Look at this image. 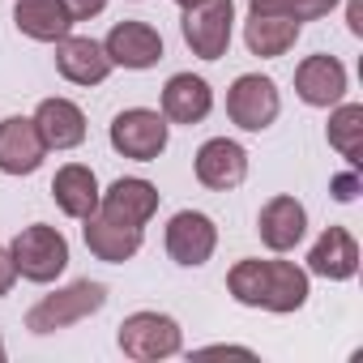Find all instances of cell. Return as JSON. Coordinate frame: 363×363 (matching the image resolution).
<instances>
[{
  "instance_id": "1",
  "label": "cell",
  "mask_w": 363,
  "mask_h": 363,
  "mask_svg": "<svg viewBox=\"0 0 363 363\" xmlns=\"http://www.w3.org/2000/svg\"><path fill=\"white\" fill-rule=\"evenodd\" d=\"M227 291L244 308H265V312H299L308 303V269L295 261H235L227 274Z\"/></svg>"
},
{
  "instance_id": "2",
  "label": "cell",
  "mask_w": 363,
  "mask_h": 363,
  "mask_svg": "<svg viewBox=\"0 0 363 363\" xmlns=\"http://www.w3.org/2000/svg\"><path fill=\"white\" fill-rule=\"evenodd\" d=\"M9 257H13L18 278L43 286V282H56L65 274V265H69V240L56 227H48V223H30V227H22L13 235Z\"/></svg>"
},
{
  "instance_id": "3",
  "label": "cell",
  "mask_w": 363,
  "mask_h": 363,
  "mask_svg": "<svg viewBox=\"0 0 363 363\" xmlns=\"http://www.w3.org/2000/svg\"><path fill=\"white\" fill-rule=\"evenodd\" d=\"M107 303V286L103 282H90V278H77L52 295H43L30 312H26V329L30 333H56V329H69L86 316H94L99 308Z\"/></svg>"
},
{
  "instance_id": "4",
  "label": "cell",
  "mask_w": 363,
  "mask_h": 363,
  "mask_svg": "<svg viewBox=\"0 0 363 363\" xmlns=\"http://www.w3.org/2000/svg\"><path fill=\"white\" fill-rule=\"evenodd\" d=\"M231 22H235V0H193L184 5V43L201 60H223L231 48Z\"/></svg>"
},
{
  "instance_id": "5",
  "label": "cell",
  "mask_w": 363,
  "mask_h": 363,
  "mask_svg": "<svg viewBox=\"0 0 363 363\" xmlns=\"http://www.w3.org/2000/svg\"><path fill=\"white\" fill-rule=\"evenodd\" d=\"M120 350L137 363H154V359H167V354H179L184 346V333L179 325L167 316V312H133L120 320V333H116Z\"/></svg>"
},
{
  "instance_id": "6",
  "label": "cell",
  "mask_w": 363,
  "mask_h": 363,
  "mask_svg": "<svg viewBox=\"0 0 363 363\" xmlns=\"http://www.w3.org/2000/svg\"><path fill=\"white\" fill-rule=\"evenodd\" d=\"M167 116L150 111V107H128L111 120L107 137H111V150L124 154V158H137V162H154L162 150H167Z\"/></svg>"
},
{
  "instance_id": "7",
  "label": "cell",
  "mask_w": 363,
  "mask_h": 363,
  "mask_svg": "<svg viewBox=\"0 0 363 363\" xmlns=\"http://www.w3.org/2000/svg\"><path fill=\"white\" fill-rule=\"evenodd\" d=\"M282 111V99H278V86L261 73H244L231 82L227 90V116L231 124H240L244 133H265Z\"/></svg>"
},
{
  "instance_id": "8",
  "label": "cell",
  "mask_w": 363,
  "mask_h": 363,
  "mask_svg": "<svg viewBox=\"0 0 363 363\" xmlns=\"http://www.w3.org/2000/svg\"><path fill=\"white\" fill-rule=\"evenodd\" d=\"M218 248V227L214 218L197 214V210H179L171 223H167V257L175 265H184V269H197L214 257Z\"/></svg>"
},
{
  "instance_id": "9",
  "label": "cell",
  "mask_w": 363,
  "mask_h": 363,
  "mask_svg": "<svg viewBox=\"0 0 363 363\" xmlns=\"http://www.w3.org/2000/svg\"><path fill=\"white\" fill-rule=\"evenodd\" d=\"M197 179L214 193H231L248 179V150L240 141H227V137H210L201 150H197Z\"/></svg>"
},
{
  "instance_id": "10",
  "label": "cell",
  "mask_w": 363,
  "mask_h": 363,
  "mask_svg": "<svg viewBox=\"0 0 363 363\" xmlns=\"http://www.w3.org/2000/svg\"><path fill=\"white\" fill-rule=\"evenodd\" d=\"M48 158V145L30 116L0 120V171L5 175H35Z\"/></svg>"
},
{
  "instance_id": "11",
  "label": "cell",
  "mask_w": 363,
  "mask_h": 363,
  "mask_svg": "<svg viewBox=\"0 0 363 363\" xmlns=\"http://www.w3.org/2000/svg\"><path fill=\"white\" fill-rule=\"evenodd\" d=\"M103 52L111 56V65L141 73V69H154L162 60V35L150 22H116Z\"/></svg>"
},
{
  "instance_id": "12",
  "label": "cell",
  "mask_w": 363,
  "mask_h": 363,
  "mask_svg": "<svg viewBox=\"0 0 363 363\" xmlns=\"http://www.w3.org/2000/svg\"><path fill=\"white\" fill-rule=\"evenodd\" d=\"M99 210L124 227H145L154 214H158V189L150 179H137V175H120L116 184L99 197Z\"/></svg>"
},
{
  "instance_id": "13",
  "label": "cell",
  "mask_w": 363,
  "mask_h": 363,
  "mask_svg": "<svg viewBox=\"0 0 363 363\" xmlns=\"http://www.w3.org/2000/svg\"><path fill=\"white\" fill-rule=\"evenodd\" d=\"M56 69H60V77L73 82V86H103L116 65H111V56L103 52V43H94V39H86V35H65V39L56 43Z\"/></svg>"
},
{
  "instance_id": "14",
  "label": "cell",
  "mask_w": 363,
  "mask_h": 363,
  "mask_svg": "<svg viewBox=\"0 0 363 363\" xmlns=\"http://www.w3.org/2000/svg\"><path fill=\"white\" fill-rule=\"evenodd\" d=\"M295 94L308 107H337L346 94V65L337 56H308L295 69Z\"/></svg>"
},
{
  "instance_id": "15",
  "label": "cell",
  "mask_w": 363,
  "mask_h": 363,
  "mask_svg": "<svg viewBox=\"0 0 363 363\" xmlns=\"http://www.w3.org/2000/svg\"><path fill=\"white\" fill-rule=\"evenodd\" d=\"M308 231V210L295 197H269L257 214V235L274 252H291Z\"/></svg>"
},
{
  "instance_id": "16",
  "label": "cell",
  "mask_w": 363,
  "mask_h": 363,
  "mask_svg": "<svg viewBox=\"0 0 363 363\" xmlns=\"http://www.w3.org/2000/svg\"><path fill=\"white\" fill-rule=\"evenodd\" d=\"M82 223H86V227H82L86 248H90L99 261H107V265H124V261H133V257L141 252V227H124V223L107 218L103 210H94V214L82 218Z\"/></svg>"
},
{
  "instance_id": "17",
  "label": "cell",
  "mask_w": 363,
  "mask_h": 363,
  "mask_svg": "<svg viewBox=\"0 0 363 363\" xmlns=\"http://www.w3.org/2000/svg\"><path fill=\"white\" fill-rule=\"evenodd\" d=\"M308 274L329 278V282H346L359 274V244L346 227H325L320 240L308 252Z\"/></svg>"
},
{
  "instance_id": "18",
  "label": "cell",
  "mask_w": 363,
  "mask_h": 363,
  "mask_svg": "<svg viewBox=\"0 0 363 363\" xmlns=\"http://www.w3.org/2000/svg\"><path fill=\"white\" fill-rule=\"evenodd\" d=\"M30 120L48 150H77L86 141V111L69 99H43Z\"/></svg>"
},
{
  "instance_id": "19",
  "label": "cell",
  "mask_w": 363,
  "mask_h": 363,
  "mask_svg": "<svg viewBox=\"0 0 363 363\" xmlns=\"http://www.w3.org/2000/svg\"><path fill=\"white\" fill-rule=\"evenodd\" d=\"M214 107V90L206 77H193V73H175L167 86H162V116L171 124H201Z\"/></svg>"
},
{
  "instance_id": "20",
  "label": "cell",
  "mask_w": 363,
  "mask_h": 363,
  "mask_svg": "<svg viewBox=\"0 0 363 363\" xmlns=\"http://www.w3.org/2000/svg\"><path fill=\"white\" fill-rule=\"evenodd\" d=\"M52 197H56V206H60V214H69V218H90L94 210H99V175L90 171V167H82V162H65L60 171H56V179H52Z\"/></svg>"
},
{
  "instance_id": "21",
  "label": "cell",
  "mask_w": 363,
  "mask_h": 363,
  "mask_svg": "<svg viewBox=\"0 0 363 363\" xmlns=\"http://www.w3.org/2000/svg\"><path fill=\"white\" fill-rule=\"evenodd\" d=\"M13 22L35 43H60L73 30V13L65 9V0H18Z\"/></svg>"
},
{
  "instance_id": "22",
  "label": "cell",
  "mask_w": 363,
  "mask_h": 363,
  "mask_svg": "<svg viewBox=\"0 0 363 363\" xmlns=\"http://www.w3.org/2000/svg\"><path fill=\"white\" fill-rule=\"evenodd\" d=\"M299 30H303L299 22L265 18V13H248V22H244V43H248L252 56H261V60H278V56H286V52L295 48Z\"/></svg>"
},
{
  "instance_id": "23",
  "label": "cell",
  "mask_w": 363,
  "mask_h": 363,
  "mask_svg": "<svg viewBox=\"0 0 363 363\" xmlns=\"http://www.w3.org/2000/svg\"><path fill=\"white\" fill-rule=\"evenodd\" d=\"M325 137H329V145H333L342 158L359 162V154H363V107H359V103H337V111L329 116Z\"/></svg>"
},
{
  "instance_id": "24",
  "label": "cell",
  "mask_w": 363,
  "mask_h": 363,
  "mask_svg": "<svg viewBox=\"0 0 363 363\" xmlns=\"http://www.w3.org/2000/svg\"><path fill=\"white\" fill-rule=\"evenodd\" d=\"M337 9V0H248V13H265V18H286V22H316L329 18Z\"/></svg>"
},
{
  "instance_id": "25",
  "label": "cell",
  "mask_w": 363,
  "mask_h": 363,
  "mask_svg": "<svg viewBox=\"0 0 363 363\" xmlns=\"http://www.w3.org/2000/svg\"><path fill=\"white\" fill-rule=\"evenodd\" d=\"M65 9L73 13V22H90L107 9V0H65Z\"/></svg>"
},
{
  "instance_id": "26",
  "label": "cell",
  "mask_w": 363,
  "mask_h": 363,
  "mask_svg": "<svg viewBox=\"0 0 363 363\" xmlns=\"http://www.w3.org/2000/svg\"><path fill=\"white\" fill-rule=\"evenodd\" d=\"M354 193H359V175L354 171H346V175L333 179V197L337 201H354Z\"/></svg>"
},
{
  "instance_id": "27",
  "label": "cell",
  "mask_w": 363,
  "mask_h": 363,
  "mask_svg": "<svg viewBox=\"0 0 363 363\" xmlns=\"http://www.w3.org/2000/svg\"><path fill=\"white\" fill-rule=\"evenodd\" d=\"M13 282H18V269H13V257L0 248V299H5L9 291H13Z\"/></svg>"
},
{
  "instance_id": "28",
  "label": "cell",
  "mask_w": 363,
  "mask_h": 363,
  "mask_svg": "<svg viewBox=\"0 0 363 363\" xmlns=\"http://www.w3.org/2000/svg\"><path fill=\"white\" fill-rule=\"evenodd\" d=\"M346 22H350V35H363V0H350L346 5Z\"/></svg>"
},
{
  "instance_id": "29",
  "label": "cell",
  "mask_w": 363,
  "mask_h": 363,
  "mask_svg": "<svg viewBox=\"0 0 363 363\" xmlns=\"http://www.w3.org/2000/svg\"><path fill=\"white\" fill-rule=\"evenodd\" d=\"M175 5H193V0H175Z\"/></svg>"
},
{
  "instance_id": "30",
  "label": "cell",
  "mask_w": 363,
  "mask_h": 363,
  "mask_svg": "<svg viewBox=\"0 0 363 363\" xmlns=\"http://www.w3.org/2000/svg\"><path fill=\"white\" fill-rule=\"evenodd\" d=\"M0 359H5V342H0Z\"/></svg>"
}]
</instances>
